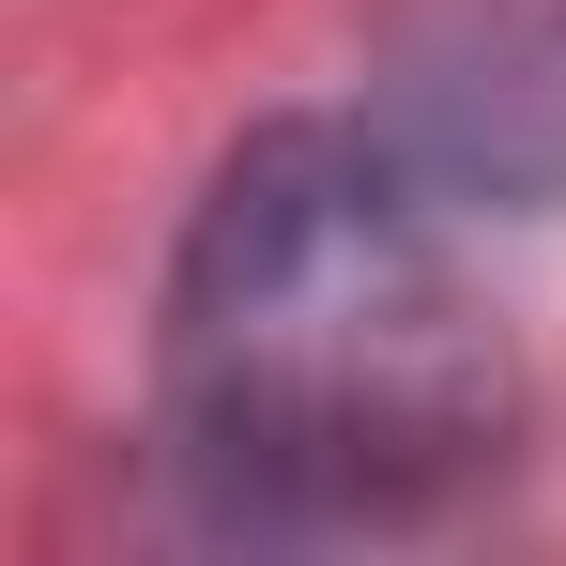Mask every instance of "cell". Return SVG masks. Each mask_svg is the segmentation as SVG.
Returning a JSON list of instances; mask_svg holds the SVG:
<instances>
[{"instance_id":"obj_1","label":"cell","mask_w":566,"mask_h":566,"mask_svg":"<svg viewBox=\"0 0 566 566\" xmlns=\"http://www.w3.org/2000/svg\"><path fill=\"white\" fill-rule=\"evenodd\" d=\"M169 444L261 536L429 521L505 444V322L413 154L276 123L169 261Z\"/></svg>"}]
</instances>
